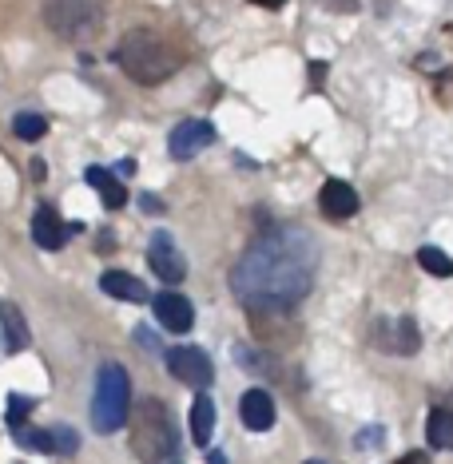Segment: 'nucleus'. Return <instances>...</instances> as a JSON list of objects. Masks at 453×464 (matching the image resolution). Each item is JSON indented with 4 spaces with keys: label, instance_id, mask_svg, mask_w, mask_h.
<instances>
[{
    "label": "nucleus",
    "instance_id": "1",
    "mask_svg": "<svg viewBox=\"0 0 453 464\" xmlns=\"http://www.w3.org/2000/svg\"><path fill=\"white\" fill-rule=\"evenodd\" d=\"M319 250L294 227L267 230L231 270V290L247 310H291L310 294Z\"/></svg>",
    "mask_w": 453,
    "mask_h": 464
},
{
    "label": "nucleus",
    "instance_id": "2",
    "mask_svg": "<svg viewBox=\"0 0 453 464\" xmlns=\"http://www.w3.org/2000/svg\"><path fill=\"white\" fill-rule=\"evenodd\" d=\"M115 64L123 68V76H132L135 83H163L167 76H175L179 72V52L167 44L163 36L147 33V28H135L115 44Z\"/></svg>",
    "mask_w": 453,
    "mask_h": 464
},
{
    "label": "nucleus",
    "instance_id": "3",
    "mask_svg": "<svg viewBox=\"0 0 453 464\" xmlns=\"http://www.w3.org/2000/svg\"><path fill=\"white\" fill-rule=\"evenodd\" d=\"M128 420H132V452L143 464L167 460L179 449L175 420H172V413H167L163 401L143 397L140 405H135V413H128Z\"/></svg>",
    "mask_w": 453,
    "mask_h": 464
},
{
    "label": "nucleus",
    "instance_id": "4",
    "mask_svg": "<svg viewBox=\"0 0 453 464\" xmlns=\"http://www.w3.org/2000/svg\"><path fill=\"white\" fill-rule=\"evenodd\" d=\"M132 413V382H128V369L123 365H100L96 377V397H92V429L96 432H115L128 425Z\"/></svg>",
    "mask_w": 453,
    "mask_h": 464
},
{
    "label": "nucleus",
    "instance_id": "5",
    "mask_svg": "<svg viewBox=\"0 0 453 464\" xmlns=\"http://www.w3.org/2000/svg\"><path fill=\"white\" fill-rule=\"evenodd\" d=\"M44 24L64 40H88L103 28L100 0H44Z\"/></svg>",
    "mask_w": 453,
    "mask_h": 464
},
{
    "label": "nucleus",
    "instance_id": "6",
    "mask_svg": "<svg viewBox=\"0 0 453 464\" xmlns=\"http://www.w3.org/2000/svg\"><path fill=\"white\" fill-rule=\"evenodd\" d=\"M167 369H172L175 382H183L192 389H207L215 382V365H211V357L199 345H175V350H167Z\"/></svg>",
    "mask_w": 453,
    "mask_h": 464
},
{
    "label": "nucleus",
    "instance_id": "7",
    "mask_svg": "<svg viewBox=\"0 0 453 464\" xmlns=\"http://www.w3.org/2000/svg\"><path fill=\"white\" fill-rule=\"evenodd\" d=\"M147 266H152L155 278H163L167 286H175V282L187 278V258H183V250L175 246V238L167 235V230L152 235V242H147Z\"/></svg>",
    "mask_w": 453,
    "mask_h": 464
},
{
    "label": "nucleus",
    "instance_id": "8",
    "mask_svg": "<svg viewBox=\"0 0 453 464\" xmlns=\"http://www.w3.org/2000/svg\"><path fill=\"white\" fill-rule=\"evenodd\" d=\"M215 143V128H211L207 120H183L175 123L172 135H167V151H172V160H195L203 147Z\"/></svg>",
    "mask_w": 453,
    "mask_h": 464
},
{
    "label": "nucleus",
    "instance_id": "9",
    "mask_svg": "<svg viewBox=\"0 0 453 464\" xmlns=\"http://www.w3.org/2000/svg\"><path fill=\"white\" fill-rule=\"evenodd\" d=\"M152 310H155V322H160L163 330H172V334H187L195 325V305L187 302L183 294H175V290L155 294Z\"/></svg>",
    "mask_w": 453,
    "mask_h": 464
},
{
    "label": "nucleus",
    "instance_id": "10",
    "mask_svg": "<svg viewBox=\"0 0 453 464\" xmlns=\"http://www.w3.org/2000/svg\"><path fill=\"white\" fill-rule=\"evenodd\" d=\"M319 207H322V215L326 218H350L354 210H358V191L346 179H326L322 183V191H319Z\"/></svg>",
    "mask_w": 453,
    "mask_h": 464
},
{
    "label": "nucleus",
    "instance_id": "11",
    "mask_svg": "<svg viewBox=\"0 0 453 464\" xmlns=\"http://www.w3.org/2000/svg\"><path fill=\"white\" fill-rule=\"evenodd\" d=\"M76 230L80 227H64V223H60V215L52 207H40L33 215V238H36L40 250H60L72 235H76Z\"/></svg>",
    "mask_w": 453,
    "mask_h": 464
},
{
    "label": "nucleus",
    "instance_id": "12",
    "mask_svg": "<svg viewBox=\"0 0 453 464\" xmlns=\"http://www.w3.org/2000/svg\"><path fill=\"white\" fill-rule=\"evenodd\" d=\"M239 417L251 432H267L275 425V401H271L267 389H247L243 401H239Z\"/></svg>",
    "mask_w": 453,
    "mask_h": 464
},
{
    "label": "nucleus",
    "instance_id": "13",
    "mask_svg": "<svg viewBox=\"0 0 453 464\" xmlns=\"http://www.w3.org/2000/svg\"><path fill=\"white\" fill-rule=\"evenodd\" d=\"M28 342H33V334H28V322H25V314H20V305L0 302V345H5V353L28 350Z\"/></svg>",
    "mask_w": 453,
    "mask_h": 464
},
{
    "label": "nucleus",
    "instance_id": "14",
    "mask_svg": "<svg viewBox=\"0 0 453 464\" xmlns=\"http://www.w3.org/2000/svg\"><path fill=\"white\" fill-rule=\"evenodd\" d=\"M84 183H88L92 191L103 198V207H108V210H120L123 203H128V191H123V183L112 171H103V167H88V171H84Z\"/></svg>",
    "mask_w": 453,
    "mask_h": 464
},
{
    "label": "nucleus",
    "instance_id": "15",
    "mask_svg": "<svg viewBox=\"0 0 453 464\" xmlns=\"http://www.w3.org/2000/svg\"><path fill=\"white\" fill-rule=\"evenodd\" d=\"M100 290L112 294V298H120V302H147V286L128 270H108L100 278Z\"/></svg>",
    "mask_w": 453,
    "mask_h": 464
},
{
    "label": "nucleus",
    "instance_id": "16",
    "mask_svg": "<svg viewBox=\"0 0 453 464\" xmlns=\"http://www.w3.org/2000/svg\"><path fill=\"white\" fill-rule=\"evenodd\" d=\"M211 432H215V401L207 393H199L192 405V440L195 445H207Z\"/></svg>",
    "mask_w": 453,
    "mask_h": 464
},
{
    "label": "nucleus",
    "instance_id": "17",
    "mask_svg": "<svg viewBox=\"0 0 453 464\" xmlns=\"http://www.w3.org/2000/svg\"><path fill=\"white\" fill-rule=\"evenodd\" d=\"M426 440L434 449H453V413H449V409H434V413H429Z\"/></svg>",
    "mask_w": 453,
    "mask_h": 464
},
{
    "label": "nucleus",
    "instance_id": "18",
    "mask_svg": "<svg viewBox=\"0 0 453 464\" xmlns=\"http://www.w3.org/2000/svg\"><path fill=\"white\" fill-rule=\"evenodd\" d=\"M13 131H16V140H44V131H48V120L40 111H16L13 115Z\"/></svg>",
    "mask_w": 453,
    "mask_h": 464
},
{
    "label": "nucleus",
    "instance_id": "19",
    "mask_svg": "<svg viewBox=\"0 0 453 464\" xmlns=\"http://www.w3.org/2000/svg\"><path fill=\"white\" fill-rule=\"evenodd\" d=\"M418 266L426 274H434V278H453V258L446 255V250H438V246H421L418 250Z\"/></svg>",
    "mask_w": 453,
    "mask_h": 464
},
{
    "label": "nucleus",
    "instance_id": "20",
    "mask_svg": "<svg viewBox=\"0 0 453 464\" xmlns=\"http://www.w3.org/2000/svg\"><path fill=\"white\" fill-rule=\"evenodd\" d=\"M16 437V445L20 449H33V452H52V457H56V437H52V429H16L13 432Z\"/></svg>",
    "mask_w": 453,
    "mask_h": 464
},
{
    "label": "nucleus",
    "instance_id": "21",
    "mask_svg": "<svg viewBox=\"0 0 453 464\" xmlns=\"http://www.w3.org/2000/svg\"><path fill=\"white\" fill-rule=\"evenodd\" d=\"M33 409H36V401L33 397H20V393H13L8 397V429H25V420L33 417Z\"/></svg>",
    "mask_w": 453,
    "mask_h": 464
},
{
    "label": "nucleus",
    "instance_id": "22",
    "mask_svg": "<svg viewBox=\"0 0 453 464\" xmlns=\"http://www.w3.org/2000/svg\"><path fill=\"white\" fill-rule=\"evenodd\" d=\"M421 337H418V322L414 318H402L398 322V337H394V350L398 353H418Z\"/></svg>",
    "mask_w": 453,
    "mask_h": 464
},
{
    "label": "nucleus",
    "instance_id": "23",
    "mask_svg": "<svg viewBox=\"0 0 453 464\" xmlns=\"http://www.w3.org/2000/svg\"><path fill=\"white\" fill-rule=\"evenodd\" d=\"M52 437H56V457H68L80 449V437L72 429H52Z\"/></svg>",
    "mask_w": 453,
    "mask_h": 464
},
{
    "label": "nucleus",
    "instance_id": "24",
    "mask_svg": "<svg viewBox=\"0 0 453 464\" xmlns=\"http://www.w3.org/2000/svg\"><path fill=\"white\" fill-rule=\"evenodd\" d=\"M140 207L147 210V215H163V203L155 195H140Z\"/></svg>",
    "mask_w": 453,
    "mask_h": 464
},
{
    "label": "nucleus",
    "instance_id": "25",
    "mask_svg": "<svg viewBox=\"0 0 453 464\" xmlns=\"http://www.w3.org/2000/svg\"><path fill=\"white\" fill-rule=\"evenodd\" d=\"M382 440V429H366V432H358V449L362 445H378Z\"/></svg>",
    "mask_w": 453,
    "mask_h": 464
},
{
    "label": "nucleus",
    "instance_id": "26",
    "mask_svg": "<svg viewBox=\"0 0 453 464\" xmlns=\"http://www.w3.org/2000/svg\"><path fill=\"white\" fill-rule=\"evenodd\" d=\"M398 464H426V457H421V452H406V457L398 460Z\"/></svg>",
    "mask_w": 453,
    "mask_h": 464
},
{
    "label": "nucleus",
    "instance_id": "27",
    "mask_svg": "<svg viewBox=\"0 0 453 464\" xmlns=\"http://www.w3.org/2000/svg\"><path fill=\"white\" fill-rule=\"evenodd\" d=\"M251 5H259V8H282L287 0H251Z\"/></svg>",
    "mask_w": 453,
    "mask_h": 464
},
{
    "label": "nucleus",
    "instance_id": "28",
    "mask_svg": "<svg viewBox=\"0 0 453 464\" xmlns=\"http://www.w3.org/2000/svg\"><path fill=\"white\" fill-rule=\"evenodd\" d=\"M307 464H326V460H307Z\"/></svg>",
    "mask_w": 453,
    "mask_h": 464
}]
</instances>
